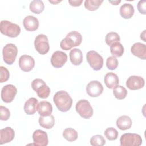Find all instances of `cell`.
Instances as JSON below:
<instances>
[{"label":"cell","instance_id":"1","mask_svg":"<svg viewBox=\"0 0 146 146\" xmlns=\"http://www.w3.org/2000/svg\"><path fill=\"white\" fill-rule=\"evenodd\" d=\"M54 102L59 111L65 112L70 110L72 99L69 94L63 90L56 92L53 97Z\"/></svg>","mask_w":146,"mask_h":146},{"label":"cell","instance_id":"2","mask_svg":"<svg viewBox=\"0 0 146 146\" xmlns=\"http://www.w3.org/2000/svg\"><path fill=\"white\" fill-rule=\"evenodd\" d=\"M82 42V36L76 31H72L63 39L60 43V46L62 50L67 51L72 47L79 46Z\"/></svg>","mask_w":146,"mask_h":146},{"label":"cell","instance_id":"3","mask_svg":"<svg viewBox=\"0 0 146 146\" xmlns=\"http://www.w3.org/2000/svg\"><path fill=\"white\" fill-rule=\"evenodd\" d=\"M1 33L10 38H16L21 33V28L17 24L7 20H2L0 23Z\"/></svg>","mask_w":146,"mask_h":146},{"label":"cell","instance_id":"4","mask_svg":"<svg viewBox=\"0 0 146 146\" xmlns=\"http://www.w3.org/2000/svg\"><path fill=\"white\" fill-rule=\"evenodd\" d=\"M31 87L35 91L38 96L42 99L48 97L50 94V88L41 79H35L31 82Z\"/></svg>","mask_w":146,"mask_h":146},{"label":"cell","instance_id":"5","mask_svg":"<svg viewBox=\"0 0 146 146\" xmlns=\"http://www.w3.org/2000/svg\"><path fill=\"white\" fill-rule=\"evenodd\" d=\"M17 54L18 48L14 44L8 43L6 44L2 50L3 61L7 64H13L16 59Z\"/></svg>","mask_w":146,"mask_h":146},{"label":"cell","instance_id":"6","mask_svg":"<svg viewBox=\"0 0 146 146\" xmlns=\"http://www.w3.org/2000/svg\"><path fill=\"white\" fill-rule=\"evenodd\" d=\"M76 111L84 119H89L93 115V109L90 103L86 100L82 99L79 100L75 106Z\"/></svg>","mask_w":146,"mask_h":146},{"label":"cell","instance_id":"7","mask_svg":"<svg viewBox=\"0 0 146 146\" xmlns=\"http://www.w3.org/2000/svg\"><path fill=\"white\" fill-rule=\"evenodd\" d=\"M120 142L121 146H140L142 144V138L136 133H126L121 135Z\"/></svg>","mask_w":146,"mask_h":146},{"label":"cell","instance_id":"8","mask_svg":"<svg viewBox=\"0 0 146 146\" xmlns=\"http://www.w3.org/2000/svg\"><path fill=\"white\" fill-rule=\"evenodd\" d=\"M87 61L90 67L95 71L101 70L103 66L102 56L95 51H90L86 55Z\"/></svg>","mask_w":146,"mask_h":146},{"label":"cell","instance_id":"9","mask_svg":"<svg viewBox=\"0 0 146 146\" xmlns=\"http://www.w3.org/2000/svg\"><path fill=\"white\" fill-rule=\"evenodd\" d=\"M34 47L39 54L41 55L47 54L50 50V45L47 36L43 34H39L35 39Z\"/></svg>","mask_w":146,"mask_h":146},{"label":"cell","instance_id":"10","mask_svg":"<svg viewBox=\"0 0 146 146\" xmlns=\"http://www.w3.org/2000/svg\"><path fill=\"white\" fill-rule=\"evenodd\" d=\"M17 93V89L13 84H7L3 86L1 90V98L5 103H11Z\"/></svg>","mask_w":146,"mask_h":146},{"label":"cell","instance_id":"11","mask_svg":"<svg viewBox=\"0 0 146 146\" xmlns=\"http://www.w3.org/2000/svg\"><path fill=\"white\" fill-rule=\"evenodd\" d=\"M87 94L91 97H98L103 91V87L102 83L98 80H92L89 82L86 88Z\"/></svg>","mask_w":146,"mask_h":146},{"label":"cell","instance_id":"12","mask_svg":"<svg viewBox=\"0 0 146 146\" xmlns=\"http://www.w3.org/2000/svg\"><path fill=\"white\" fill-rule=\"evenodd\" d=\"M67 61V54L60 51L54 52L51 58V63L52 66L56 68H61Z\"/></svg>","mask_w":146,"mask_h":146},{"label":"cell","instance_id":"13","mask_svg":"<svg viewBox=\"0 0 146 146\" xmlns=\"http://www.w3.org/2000/svg\"><path fill=\"white\" fill-rule=\"evenodd\" d=\"M19 68L24 72H29L33 70L35 66L34 58L28 55H23L19 59Z\"/></svg>","mask_w":146,"mask_h":146},{"label":"cell","instance_id":"14","mask_svg":"<svg viewBox=\"0 0 146 146\" xmlns=\"http://www.w3.org/2000/svg\"><path fill=\"white\" fill-rule=\"evenodd\" d=\"M34 143L32 145L36 146H46L48 143L47 133L40 129L35 131L33 134Z\"/></svg>","mask_w":146,"mask_h":146},{"label":"cell","instance_id":"15","mask_svg":"<svg viewBox=\"0 0 146 146\" xmlns=\"http://www.w3.org/2000/svg\"><path fill=\"white\" fill-rule=\"evenodd\" d=\"M144 84V79L143 77L140 76H131L126 81L127 87L131 90H136L142 88Z\"/></svg>","mask_w":146,"mask_h":146},{"label":"cell","instance_id":"16","mask_svg":"<svg viewBox=\"0 0 146 146\" xmlns=\"http://www.w3.org/2000/svg\"><path fill=\"white\" fill-rule=\"evenodd\" d=\"M23 25L27 31H34L38 29L39 22L36 17L32 15H28L23 19Z\"/></svg>","mask_w":146,"mask_h":146},{"label":"cell","instance_id":"17","mask_svg":"<svg viewBox=\"0 0 146 146\" xmlns=\"http://www.w3.org/2000/svg\"><path fill=\"white\" fill-rule=\"evenodd\" d=\"M0 134L1 145L11 142L14 139L15 136V132L14 129L10 127H7L1 129Z\"/></svg>","mask_w":146,"mask_h":146},{"label":"cell","instance_id":"18","mask_svg":"<svg viewBox=\"0 0 146 146\" xmlns=\"http://www.w3.org/2000/svg\"><path fill=\"white\" fill-rule=\"evenodd\" d=\"M131 51L134 56L141 59L145 60L146 58V46L144 44L140 42L134 43L131 48Z\"/></svg>","mask_w":146,"mask_h":146},{"label":"cell","instance_id":"19","mask_svg":"<svg viewBox=\"0 0 146 146\" xmlns=\"http://www.w3.org/2000/svg\"><path fill=\"white\" fill-rule=\"evenodd\" d=\"M37 111L40 116H47L52 112V104L47 101H41L37 106Z\"/></svg>","mask_w":146,"mask_h":146},{"label":"cell","instance_id":"20","mask_svg":"<svg viewBox=\"0 0 146 146\" xmlns=\"http://www.w3.org/2000/svg\"><path fill=\"white\" fill-rule=\"evenodd\" d=\"M38 104V100L35 98H30L25 103L23 107L24 111L27 115H34L37 111Z\"/></svg>","mask_w":146,"mask_h":146},{"label":"cell","instance_id":"21","mask_svg":"<svg viewBox=\"0 0 146 146\" xmlns=\"http://www.w3.org/2000/svg\"><path fill=\"white\" fill-rule=\"evenodd\" d=\"M104 82L106 86L108 88L112 89L119 85V79L116 74L113 72H108L105 75Z\"/></svg>","mask_w":146,"mask_h":146},{"label":"cell","instance_id":"22","mask_svg":"<svg viewBox=\"0 0 146 146\" xmlns=\"http://www.w3.org/2000/svg\"><path fill=\"white\" fill-rule=\"evenodd\" d=\"M134 7L130 3H124L120 8V15L125 19L131 18L134 14Z\"/></svg>","mask_w":146,"mask_h":146},{"label":"cell","instance_id":"23","mask_svg":"<svg viewBox=\"0 0 146 146\" xmlns=\"http://www.w3.org/2000/svg\"><path fill=\"white\" fill-rule=\"evenodd\" d=\"M132 124V121L130 117L123 115L119 117L116 120V125L120 129L125 131L129 129Z\"/></svg>","mask_w":146,"mask_h":146},{"label":"cell","instance_id":"24","mask_svg":"<svg viewBox=\"0 0 146 146\" xmlns=\"http://www.w3.org/2000/svg\"><path fill=\"white\" fill-rule=\"evenodd\" d=\"M70 59L75 66L80 65L83 61V54L80 49L73 48L70 52Z\"/></svg>","mask_w":146,"mask_h":146},{"label":"cell","instance_id":"25","mask_svg":"<svg viewBox=\"0 0 146 146\" xmlns=\"http://www.w3.org/2000/svg\"><path fill=\"white\" fill-rule=\"evenodd\" d=\"M55 118L52 115L47 116H40L39 118V125L46 129L52 128L55 124Z\"/></svg>","mask_w":146,"mask_h":146},{"label":"cell","instance_id":"26","mask_svg":"<svg viewBox=\"0 0 146 146\" xmlns=\"http://www.w3.org/2000/svg\"><path fill=\"white\" fill-rule=\"evenodd\" d=\"M29 8L31 12L39 14L43 11L44 9V5L42 1L34 0L30 2Z\"/></svg>","mask_w":146,"mask_h":146},{"label":"cell","instance_id":"27","mask_svg":"<svg viewBox=\"0 0 146 146\" xmlns=\"http://www.w3.org/2000/svg\"><path fill=\"white\" fill-rule=\"evenodd\" d=\"M110 52L113 56L120 57L124 54V48L120 42H115L110 46Z\"/></svg>","mask_w":146,"mask_h":146},{"label":"cell","instance_id":"28","mask_svg":"<svg viewBox=\"0 0 146 146\" xmlns=\"http://www.w3.org/2000/svg\"><path fill=\"white\" fill-rule=\"evenodd\" d=\"M63 136L69 142L75 141L78 136L76 131L72 128H66L63 132Z\"/></svg>","mask_w":146,"mask_h":146},{"label":"cell","instance_id":"29","mask_svg":"<svg viewBox=\"0 0 146 146\" xmlns=\"http://www.w3.org/2000/svg\"><path fill=\"white\" fill-rule=\"evenodd\" d=\"M103 2V0H86L84 7L89 11H95L98 9Z\"/></svg>","mask_w":146,"mask_h":146},{"label":"cell","instance_id":"30","mask_svg":"<svg viewBox=\"0 0 146 146\" xmlns=\"http://www.w3.org/2000/svg\"><path fill=\"white\" fill-rule=\"evenodd\" d=\"M113 94L116 99L121 100L124 99L127 96V90L124 87L118 85L113 88Z\"/></svg>","mask_w":146,"mask_h":146},{"label":"cell","instance_id":"31","mask_svg":"<svg viewBox=\"0 0 146 146\" xmlns=\"http://www.w3.org/2000/svg\"><path fill=\"white\" fill-rule=\"evenodd\" d=\"M120 40V38L119 35L117 33L113 31L108 33L105 38V42L108 46H111L115 42H119Z\"/></svg>","mask_w":146,"mask_h":146},{"label":"cell","instance_id":"32","mask_svg":"<svg viewBox=\"0 0 146 146\" xmlns=\"http://www.w3.org/2000/svg\"><path fill=\"white\" fill-rule=\"evenodd\" d=\"M105 137L109 140L112 141L117 139L118 137V132L117 131L113 128V127H109L107 128L104 132Z\"/></svg>","mask_w":146,"mask_h":146},{"label":"cell","instance_id":"33","mask_svg":"<svg viewBox=\"0 0 146 146\" xmlns=\"http://www.w3.org/2000/svg\"><path fill=\"white\" fill-rule=\"evenodd\" d=\"M105 143L106 140L104 137L100 135H94L90 139V144L92 146H103Z\"/></svg>","mask_w":146,"mask_h":146},{"label":"cell","instance_id":"34","mask_svg":"<svg viewBox=\"0 0 146 146\" xmlns=\"http://www.w3.org/2000/svg\"><path fill=\"white\" fill-rule=\"evenodd\" d=\"M106 66L108 69L114 70L118 66V60L116 57L111 56L108 57L106 60Z\"/></svg>","mask_w":146,"mask_h":146},{"label":"cell","instance_id":"35","mask_svg":"<svg viewBox=\"0 0 146 146\" xmlns=\"http://www.w3.org/2000/svg\"><path fill=\"white\" fill-rule=\"evenodd\" d=\"M10 76L9 70L3 66L0 67V82L3 83L8 80Z\"/></svg>","mask_w":146,"mask_h":146},{"label":"cell","instance_id":"36","mask_svg":"<svg viewBox=\"0 0 146 146\" xmlns=\"http://www.w3.org/2000/svg\"><path fill=\"white\" fill-rule=\"evenodd\" d=\"M0 119L1 120H7L10 116V112L6 107L1 106H0Z\"/></svg>","mask_w":146,"mask_h":146},{"label":"cell","instance_id":"37","mask_svg":"<svg viewBox=\"0 0 146 146\" xmlns=\"http://www.w3.org/2000/svg\"><path fill=\"white\" fill-rule=\"evenodd\" d=\"M137 9L140 13L142 14H146V1H140L137 3Z\"/></svg>","mask_w":146,"mask_h":146},{"label":"cell","instance_id":"38","mask_svg":"<svg viewBox=\"0 0 146 146\" xmlns=\"http://www.w3.org/2000/svg\"><path fill=\"white\" fill-rule=\"evenodd\" d=\"M83 2V0H72V1H68V3L70 5L74 7H78L80 6Z\"/></svg>","mask_w":146,"mask_h":146},{"label":"cell","instance_id":"39","mask_svg":"<svg viewBox=\"0 0 146 146\" xmlns=\"http://www.w3.org/2000/svg\"><path fill=\"white\" fill-rule=\"evenodd\" d=\"M145 31H146V30H144L140 34V38H141V39H142L144 42H146V40H145Z\"/></svg>","mask_w":146,"mask_h":146},{"label":"cell","instance_id":"40","mask_svg":"<svg viewBox=\"0 0 146 146\" xmlns=\"http://www.w3.org/2000/svg\"><path fill=\"white\" fill-rule=\"evenodd\" d=\"M109 2L112 3L113 5H117L121 2V1H120V0L119 1H109Z\"/></svg>","mask_w":146,"mask_h":146},{"label":"cell","instance_id":"41","mask_svg":"<svg viewBox=\"0 0 146 146\" xmlns=\"http://www.w3.org/2000/svg\"><path fill=\"white\" fill-rule=\"evenodd\" d=\"M61 1H49V2L51 3H53V4H56V3H59Z\"/></svg>","mask_w":146,"mask_h":146}]
</instances>
